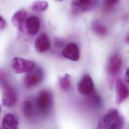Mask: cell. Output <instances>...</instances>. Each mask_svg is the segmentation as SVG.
Here are the masks:
<instances>
[{
    "label": "cell",
    "mask_w": 129,
    "mask_h": 129,
    "mask_svg": "<svg viewBox=\"0 0 129 129\" xmlns=\"http://www.w3.org/2000/svg\"><path fill=\"white\" fill-rule=\"evenodd\" d=\"M53 98L51 92L47 89L41 91L35 101V105L38 112L42 115H47L51 111Z\"/></svg>",
    "instance_id": "cell-2"
},
{
    "label": "cell",
    "mask_w": 129,
    "mask_h": 129,
    "mask_svg": "<svg viewBox=\"0 0 129 129\" xmlns=\"http://www.w3.org/2000/svg\"><path fill=\"white\" fill-rule=\"evenodd\" d=\"M124 120L116 109H112L99 121L96 129H123Z\"/></svg>",
    "instance_id": "cell-1"
},
{
    "label": "cell",
    "mask_w": 129,
    "mask_h": 129,
    "mask_svg": "<svg viewBox=\"0 0 129 129\" xmlns=\"http://www.w3.org/2000/svg\"><path fill=\"white\" fill-rule=\"evenodd\" d=\"M25 26L28 33L30 35L36 34L40 29V21L36 16H30L25 21Z\"/></svg>",
    "instance_id": "cell-12"
},
{
    "label": "cell",
    "mask_w": 129,
    "mask_h": 129,
    "mask_svg": "<svg viewBox=\"0 0 129 129\" xmlns=\"http://www.w3.org/2000/svg\"><path fill=\"white\" fill-rule=\"evenodd\" d=\"M6 22L5 20L0 15V30H3L5 28L6 26Z\"/></svg>",
    "instance_id": "cell-20"
},
{
    "label": "cell",
    "mask_w": 129,
    "mask_h": 129,
    "mask_svg": "<svg viewBox=\"0 0 129 129\" xmlns=\"http://www.w3.org/2000/svg\"><path fill=\"white\" fill-rule=\"evenodd\" d=\"M129 69H127L126 74V80L127 82H129Z\"/></svg>",
    "instance_id": "cell-21"
},
{
    "label": "cell",
    "mask_w": 129,
    "mask_h": 129,
    "mask_svg": "<svg viewBox=\"0 0 129 129\" xmlns=\"http://www.w3.org/2000/svg\"><path fill=\"white\" fill-rule=\"evenodd\" d=\"M116 104L120 105L125 101L129 96V88L125 82L121 79L116 81Z\"/></svg>",
    "instance_id": "cell-7"
},
{
    "label": "cell",
    "mask_w": 129,
    "mask_h": 129,
    "mask_svg": "<svg viewBox=\"0 0 129 129\" xmlns=\"http://www.w3.org/2000/svg\"><path fill=\"white\" fill-rule=\"evenodd\" d=\"M92 31L100 36H105L108 33L106 27L100 21L94 20L92 22L91 25Z\"/></svg>",
    "instance_id": "cell-16"
},
{
    "label": "cell",
    "mask_w": 129,
    "mask_h": 129,
    "mask_svg": "<svg viewBox=\"0 0 129 129\" xmlns=\"http://www.w3.org/2000/svg\"><path fill=\"white\" fill-rule=\"evenodd\" d=\"M0 129H1V128H0Z\"/></svg>",
    "instance_id": "cell-23"
},
{
    "label": "cell",
    "mask_w": 129,
    "mask_h": 129,
    "mask_svg": "<svg viewBox=\"0 0 129 129\" xmlns=\"http://www.w3.org/2000/svg\"><path fill=\"white\" fill-rule=\"evenodd\" d=\"M44 76L43 70L39 68H35L30 72L28 73L24 79V84L27 88H34L39 85Z\"/></svg>",
    "instance_id": "cell-3"
},
{
    "label": "cell",
    "mask_w": 129,
    "mask_h": 129,
    "mask_svg": "<svg viewBox=\"0 0 129 129\" xmlns=\"http://www.w3.org/2000/svg\"><path fill=\"white\" fill-rule=\"evenodd\" d=\"M26 16V11L24 9H21L16 12L12 17V22L13 24L20 31H22L23 30V26Z\"/></svg>",
    "instance_id": "cell-13"
},
{
    "label": "cell",
    "mask_w": 129,
    "mask_h": 129,
    "mask_svg": "<svg viewBox=\"0 0 129 129\" xmlns=\"http://www.w3.org/2000/svg\"><path fill=\"white\" fill-rule=\"evenodd\" d=\"M96 4L95 1L74 0L71 2V10L73 13H79L88 11L93 8Z\"/></svg>",
    "instance_id": "cell-8"
},
{
    "label": "cell",
    "mask_w": 129,
    "mask_h": 129,
    "mask_svg": "<svg viewBox=\"0 0 129 129\" xmlns=\"http://www.w3.org/2000/svg\"><path fill=\"white\" fill-rule=\"evenodd\" d=\"M122 64L120 56L114 55L110 59L107 66L108 73L111 76H116L120 72Z\"/></svg>",
    "instance_id": "cell-10"
},
{
    "label": "cell",
    "mask_w": 129,
    "mask_h": 129,
    "mask_svg": "<svg viewBox=\"0 0 129 129\" xmlns=\"http://www.w3.org/2000/svg\"><path fill=\"white\" fill-rule=\"evenodd\" d=\"M118 1L117 0H107L104 1L103 4V8L104 9L108 10L111 9L112 8L117 5Z\"/></svg>",
    "instance_id": "cell-19"
},
{
    "label": "cell",
    "mask_w": 129,
    "mask_h": 129,
    "mask_svg": "<svg viewBox=\"0 0 129 129\" xmlns=\"http://www.w3.org/2000/svg\"><path fill=\"white\" fill-rule=\"evenodd\" d=\"M65 58L71 61H76L79 59V50L78 46L73 43L68 44L62 52Z\"/></svg>",
    "instance_id": "cell-9"
},
{
    "label": "cell",
    "mask_w": 129,
    "mask_h": 129,
    "mask_svg": "<svg viewBox=\"0 0 129 129\" xmlns=\"http://www.w3.org/2000/svg\"><path fill=\"white\" fill-rule=\"evenodd\" d=\"M71 84V76L68 74H65L59 79V85L60 88L63 90H68Z\"/></svg>",
    "instance_id": "cell-17"
},
{
    "label": "cell",
    "mask_w": 129,
    "mask_h": 129,
    "mask_svg": "<svg viewBox=\"0 0 129 129\" xmlns=\"http://www.w3.org/2000/svg\"><path fill=\"white\" fill-rule=\"evenodd\" d=\"M77 88L79 92L85 96H89L95 91L94 84L91 76L88 74H84L79 80Z\"/></svg>",
    "instance_id": "cell-5"
},
{
    "label": "cell",
    "mask_w": 129,
    "mask_h": 129,
    "mask_svg": "<svg viewBox=\"0 0 129 129\" xmlns=\"http://www.w3.org/2000/svg\"><path fill=\"white\" fill-rule=\"evenodd\" d=\"M36 108L35 103L30 99L25 100L23 104V112L24 116L28 119L33 118L35 115Z\"/></svg>",
    "instance_id": "cell-14"
},
{
    "label": "cell",
    "mask_w": 129,
    "mask_h": 129,
    "mask_svg": "<svg viewBox=\"0 0 129 129\" xmlns=\"http://www.w3.org/2000/svg\"><path fill=\"white\" fill-rule=\"evenodd\" d=\"M3 129H18V122L12 114H7L3 118L2 121Z\"/></svg>",
    "instance_id": "cell-15"
},
{
    "label": "cell",
    "mask_w": 129,
    "mask_h": 129,
    "mask_svg": "<svg viewBox=\"0 0 129 129\" xmlns=\"http://www.w3.org/2000/svg\"><path fill=\"white\" fill-rule=\"evenodd\" d=\"M48 7V4L46 1L35 2L31 6V9L35 12H42L45 11Z\"/></svg>",
    "instance_id": "cell-18"
},
{
    "label": "cell",
    "mask_w": 129,
    "mask_h": 129,
    "mask_svg": "<svg viewBox=\"0 0 129 129\" xmlns=\"http://www.w3.org/2000/svg\"><path fill=\"white\" fill-rule=\"evenodd\" d=\"M3 89L2 105L7 108L13 107L15 105L17 101V96L15 90L7 83H4L3 84Z\"/></svg>",
    "instance_id": "cell-6"
},
{
    "label": "cell",
    "mask_w": 129,
    "mask_h": 129,
    "mask_svg": "<svg viewBox=\"0 0 129 129\" xmlns=\"http://www.w3.org/2000/svg\"><path fill=\"white\" fill-rule=\"evenodd\" d=\"M1 106H0V113H1Z\"/></svg>",
    "instance_id": "cell-22"
},
{
    "label": "cell",
    "mask_w": 129,
    "mask_h": 129,
    "mask_svg": "<svg viewBox=\"0 0 129 129\" xmlns=\"http://www.w3.org/2000/svg\"><path fill=\"white\" fill-rule=\"evenodd\" d=\"M50 44L48 36L44 33L39 35L35 42L36 50L40 53L47 51L50 48Z\"/></svg>",
    "instance_id": "cell-11"
},
{
    "label": "cell",
    "mask_w": 129,
    "mask_h": 129,
    "mask_svg": "<svg viewBox=\"0 0 129 129\" xmlns=\"http://www.w3.org/2000/svg\"><path fill=\"white\" fill-rule=\"evenodd\" d=\"M12 67L17 73H28L35 68V63L21 57H15L12 61Z\"/></svg>",
    "instance_id": "cell-4"
}]
</instances>
